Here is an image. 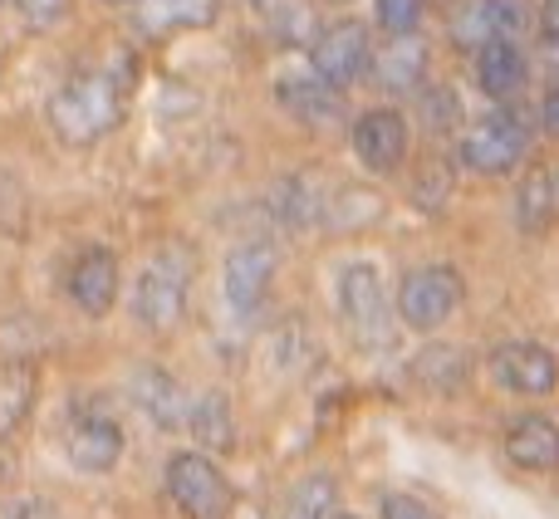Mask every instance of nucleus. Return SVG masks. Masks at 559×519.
<instances>
[{"mask_svg":"<svg viewBox=\"0 0 559 519\" xmlns=\"http://www.w3.org/2000/svg\"><path fill=\"white\" fill-rule=\"evenodd\" d=\"M334 519H358V515H334Z\"/></svg>","mask_w":559,"mask_h":519,"instance_id":"31","label":"nucleus"},{"mask_svg":"<svg viewBox=\"0 0 559 519\" xmlns=\"http://www.w3.org/2000/svg\"><path fill=\"white\" fill-rule=\"evenodd\" d=\"M462 299H466V285L452 265H423L397 289V318L407 328H417V334H432V328H442L462 309Z\"/></svg>","mask_w":559,"mask_h":519,"instance_id":"4","label":"nucleus"},{"mask_svg":"<svg viewBox=\"0 0 559 519\" xmlns=\"http://www.w3.org/2000/svg\"><path fill=\"white\" fill-rule=\"evenodd\" d=\"M35 407V367L29 363H0V442L15 436V426Z\"/></svg>","mask_w":559,"mask_h":519,"instance_id":"21","label":"nucleus"},{"mask_svg":"<svg viewBox=\"0 0 559 519\" xmlns=\"http://www.w3.org/2000/svg\"><path fill=\"white\" fill-rule=\"evenodd\" d=\"M368 64H373V74L383 88L407 94V88H417L427 74V45L417 35H393V45H388L383 55H368Z\"/></svg>","mask_w":559,"mask_h":519,"instance_id":"17","label":"nucleus"},{"mask_svg":"<svg viewBox=\"0 0 559 519\" xmlns=\"http://www.w3.org/2000/svg\"><path fill=\"white\" fill-rule=\"evenodd\" d=\"M319 212H324V196L314 192L309 177H289L280 186V216H285V226H309V221H319Z\"/></svg>","mask_w":559,"mask_h":519,"instance_id":"25","label":"nucleus"},{"mask_svg":"<svg viewBox=\"0 0 559 519\" xmlns=\"http://www.w3.org/2000/svg\"><path fill=\"white\" fill-rule=\"evenodd\" d=\"M143 29L167 35V29H202L216 20V0H133Z\"/></svg>","mask_w":559,"mask_h":519,"instance_id":"20","label":"nucleus"},{"mask_svg":"<svg viewBox=\"0 0 559 519\" xmlns=\"http://www.w3.org/2000/svg\"><path fill=\"white\" fill-rule=\"evenodd\" d=\"M378 510H383V519H442L423 495H407V491H388Z\"/></svg>","mask_w":559,"mask_h":519,"instance_id":"27","label":"nucleus"},{"mask_svg":"<svg viewBox=\"0 0 559 519\" xmlns=\"http://www.w3.org/2000/svg\"><path fill=\"white\" fill-rule=\"evenodd\" d=\"M476 84L491 98H511L525 84V55L511 39H491V45L476 49Z\"/></svg>","mask_w":559,"mask_h":519,"instance_id":"18","label":"nucleus"},{"mask_svg":"<svg viewBox=\"0 0 559 519\" xmlns=\"http://www.w3.org/2000/svg\"><path fill=\"white\" fill-rule=\"evenodd\" d=\"M338 515V481L329 471H314L289 491L285 519H334Z\"/></svg>","mask_w":559,"mask_h":519,"instance_id":"23","label":"nucleus"},{"mask_svg":"<svg viewBox=\"0 0 559 519\" xmlns=\"http://www.w3.org/2000/svg\"><path fill=\"white\" fill-rule=\"evenodd\" d=\"M128 393H133L138 412L153 417V426H163V432L182 426L187 402H182V387L173 383V373H163V367H133V377H128Z\"/></svg>","mask_w":559,"mask_h":519,"instance_id":"15","label":"nucleus"},{"mask_svg":"<svg viewBox=\"0 0 559 519\" xmlns=\"http://www.w3.org/2000/svg\"><path fill=\"white\" fill-rule=\"evenodd\" d=\"M334 5H344V0H334Z\"/></svg>","mask_w":559,"mask_h":519,"instance_id":"32","label":"nucleus"},{"mask_svg":"<svg viewBox=\"0 0 559 519\" xmlns=\"http://www.w3.org/2000/svg\"><path fill=\"white\" fill-rule=\"evenodd\" d=\"M167 495L187 519H226L236 505L226 471L202 451H177L167 461Z\"/></svg>","mask_w":559,"mask_h":519,"instance_id":"3","label":"nucleus"},{"mask_svg":"<svg viewBox=\"0 0 559 519\" xmlns=\"http://www.w3.org/2000/svg\"><path fill=\"white\" fill-rule=\"evenodd\" d=\"M491 377L515 397L555 393V353L540 343H501L491 353Z\"/></svg>","mask_w":559,"mask_h":519,"instance_id":"12","label":"nucleus"},{"mask_svg":"<svg viewBox=\"0 0 559 519\" xmlns=\"http://www.w3.org/2000/svg\"><path fill=\"white\" fill-rule=\"evenodd\" d=\"M515 216H521V231H550L555 221V172L550 167H531L521 182V192H515Z\"/></svg>","mask_w":559,"mask_h":519,"instance_id":"22","label":"nucleus"},{"mask_svg":"<svg viewBox=\"0 0 559 519\" xmlns=\"http://www.w3.org/2000/svg\"><path fill=\"white\" fill-rule=\"evenodd\" d=\"M182 426H192V436L212 456H222V451H231V446H236V417H231V402H226L222 393L197 397V402L187 407Z\"/></svg>","mask_w":559,"mask_h":519,"instance_id":"19","label":"nucleus"},{"mask_svg":"<svg viewBox=\"0 0 559 519\" xmlns=\"http://www.w3.org/2000/svg\"><path fill=\"white\" fill-rule=\"evenodd\" d=\"M373 10L388 35H417V25L427 15V0H373Z\"/></svg>","mask_w":559,"mask_h":519,"instance_id":"26","label":"nucleus"},{"mask_svg":"<svg viewBox=\"0 0 559 519\" xmlns=\"http://www.w3.org/2000/svg\"><path fill=\"white\" fill-rule=\"evenodd\" d=\"M515 5H506V0H452V10H447V35H452L456 49H481L491 45V39H506L515 29Z\"/></svg>","mask_w":559,"mask_h":519,"instance_id":"13","label":"nucleus"},{"mask_svg":"<svg viewBox=\"0 0 559 519\" xmlns=\"http://www.w3.org/2000/svg\"><path fill=\"white\" fill-rule=\"evenodd\" d=\"M368 29L358 20H338V25H324L309 45V64H314V79L329 88H348L354 79H364L368 69Z\"/></svg>","mask_w":559,"mask_h":519,"instance_id":"6","label":"nucleus"},{"mask_svg":"<svg viewBox=\"0 0 559 519\" xmlns=\"http://www.w3.org/2000/svg\"><path fill=\"white\" fill-rule=\"evenodd\" d=\"M275 98L289 118H299V123H309V128H334L338 118H344L338 88L319 84V79H285V84H275Z\"/></svg>","mask_w":559,"mask_h":519,"instance_id":"16","label":"nucleus"},{"mask_svg":"<svg viewBox=\"0 0 559 519\" xmlns=\"http://www.w3.org/2000/svg\"><path fill=\"white\" fill-rule=\"evenodd\" d=\"M15 5H20V15H25L35 29H55L59 20H69L74 0H15Z\"/></svg>","mask_w":559,"mask_h":519,"instance_id":"28","label":"nucleus"},{"mask_svg":"<svg viewBox=\"0 0 559 519\" xmlns=\"http://www.w3.org/2000/svg\"><path fill=\"white\" fill-rule=\"evenodd\" d=\"M354 157L368 172H397L407 157V118L393 108H368L354 118Z\"/></svg>","mask_w":559,"mask_h":519,"instance_id":"9","label":"nucleus"},{"mask_svg":"<svg viewBox=\"0 0 559 519\" xmlns=\"http://www.w3.org/2000/svg\"><path fill=\"white\" fill-rule=\"evenodd\" d=\"M423 108H427V123H432V128H452L456 113H462V108H456V94H452V88H432V94L423 98Z\"/></svg>","mask_w":559,"mask_h":519,"instance_id":"29","label":"nucleus"},{"mask_svg":"<svg viewBox=\"0 0 559 519\" xmlns=\"http://www.w3.org/2000/svg\"><path fill=\"white\" fill-rule=\"evenodd\" d=\"M64 456H69V466H74V471L108 475L118 461H123V426H118L114 417H94V412L69 417Z\"/></svg>","mask_w":559,"mask_h":519,"instance_id":"8","label":"nucleus"},{"mask_svg":"<svg viewBox=\"0 0 559 519\" xmlns=\"http://www.w3.org/2000/svg\"><path fill=\"white\" fill-rule=\"evenodd\" d=\"M338 309H344L348 328L358 343H383L388 338V299H383V275L368 260H354L338 275Z\"/></svg>","mask_w":559,"mask_h":519,"instance_id":"7","label":"nucleus"},{"mask_svg":"<svg viewBox=\"0 0 559 519\" xmlns=\"http://www.w3.org/2000/svg\"><path fill=\"white\" fill-rule=\"evenodd\" d=\"M118 123H123V88H118V79L104 74V69L74 74L49 98V128H55L69 147L98 143V137H108Z\"/></svg>","mask_w":559,"mask_h":519,"instance_id":"1","label":"nucleus"},{"mask_svg":"<svg viewBox=\"0 0 559 519\" xmlns=\"http://www.w3.org/2000/svg\"><path fill=\"white\" fill-rule=\"evenodd\" d=\"M413 373L423 377L427 387H437V393H456L466 377V353L462 348H447V343H432L423 358L413 363Z\"/></svg>","mask_w":559,"mask_h":519,"instance_id":"24","label":"nucleus"},{"mask_svg":"<svg viewBox=\"0 0 559 519\" xmlns=\"http://www.w3.org/2000/svg\"><path fill=\"white\" fill-rule=\"evenodd\" d=\"M525 147H531V123L515 108H496L462 137V162L481 177H506L521 167Z\"/></svg>","mask_w":559,"mask_h":519,"instance_id":"5","label":"nucleus"},{"mask_svg":"<svg viewBox=\"0 0 559 519\" xmlns=\"http://www.w3.org/2000/svg\"><path fill=\"white\" fill-rule=\"evenodd\" d=\"M118 285H123V275H118V255L104 251V245H94V251H84L69 265V299H74L79 314L88 318H104L108 309L118 304Z\"/></svg>","mask_w":559,"mask_h":519,"instance_id":"11","label":"nucleus"},{"mask_svg":"<svg viewBox=\"0 0 559 519\" xmlns=\"http://www.w3.org/2000/svg\"><path fill=\"white\" fill-rule=\"evenodd\" d=\"M275 279V251L265 241H246L226 255V304L241 318H251L255 309L265 304Z\"/></svg>","mask_w":559,"mask_h":519,"instance_id":"10","label":"nucleus"},{"mask_svg":"<svg viewBox=\"0 0 559 519\" xmlns=\"http://www.w3.org/2000/svg\"><path fill=\"white\" fill-rule=\"evenodd\" d=\"M506 456H511L521 471H550L559 456V432L550 417L540 412H521L506 426Z\"/></svg>","mask_w":559,"mask_h":519,"instance_id":"14","label":"nucleus"},{"mask_svg":"<svg viewBox=\"0 0 559 519\" xmlns=\"http://www.w3.org/2000/svg\"><path fill=\"white\" fill-rule=\"evenodd\" d=\"M187 289H192V265H187L182 251H157L138 275L133 289V314L143 328L153 334H167V328L182 324L187 314Z\"/></svg>","mask_w":559,"mask_h":519,"instance_id":"2","label":"nucleus"},{"mask_svg":"<svg viewBox=\"0 0 559 519\" xmlns=\"http://www.w3.org/2000/svg\"><path fill=\"white\" fill-rule=\"evenodd\" d=\"M104 5H128V0H104Z\"/></svg>","mask_w":559,"mask_h":519,"instance_id":"30","label":"nucleus"}]
</instances>
